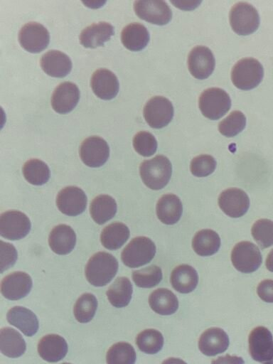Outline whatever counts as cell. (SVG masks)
Instances as JSON below:
<instances>
[{
  "instance_id": "11",
  "label": "cell",
  "mask_w": 273,
  "mask_h": 364,
  "mask_svg": "<svg viewBox=\"0 0 273 364\" xmlns=\"http://www.w3.org/2000/svg\"><path fill=\"white\" fill-rule=\"evenodd\" d=\"M249 352L253 360L265 363L273 358V337L264 326L252 330L248 337Z\"/></svg>"
},
{
  "instance_id": "22",
  "label": "cell",
  "mask_w": 273,
  "mask_h": 364,
  "mask_svg": "<svg viewBox=\"0 0 273 364\" xmlns=\"http://www.w3.org/2000/svg\"><path fill=\"white\" fill-rule=\"evenodd\" d=\"M38 353L43 360L48 362H58L66 355L68 344L62 336L57 334H48L39 341Z\"/></svg>"
},
{
  "instance_id": "30",
  "label": "cell",
  "mask_w": 273,
  "mask_h": 364,
  "mask_svg": "<svg viewBox=\"0 0 273 364\" xmlns=\"http://www.w3.org/2000/svg\"><path fill=\"white\" fill-rule=\"evenodd\" d=\"M151 309L161 315L174 314L178 308L176 296L169 289L159 288L151 293L149 297Z\"/></svg>"
},
{
  "instance_id": "23",
  "label": "cell",
  "mask_w": 273,
  "mask_h": 364,
  "mask_svg": "<svg viewBox=\"0 0 273 364\" xmlns=\"http://www.w3.org/2000/svg\"><path fill=\"white\" fill-rule=\"evenodd\" d=\"M50 249L58 255H67L73 251L76 244V235L73 229L60 224L54 227L48 237Z\"/></svg>"
},
{
  "instance_id": "46",
  "label": "cell",
  "mask_w": 273,
  "mask_h": 364,
  "mask_svg": "<svg viewBox=\"0 0 273 364\" xmlns=\"http://www.w3.org/2000/svg\"><path fill=\"white\" fill-rule=\"evenodd\" d=\"M211 364H244L241 357L226 354L212 360Z\"/></svg>"
},
{
  "instance_id": "43",
  "label": "cell",
  "mask_w": 273,
  "mask_h": 364,
  "mask_svg": "<svg viewBox=\"0 0 273 364\" xmlns=\"http://www.w3.org/2000/svg\"><path fill=\"white\" fill-rule=\"evenodd\" d=\"M216 168L215 159L208 154H201L191 160L190 169L197 177H205L211 174Z\"/></svg>"
},
{
  "instance_id": "47",
  "label": "cell",
  "mask_w": 273,
  "mask_h": 364,
  "mask_svg": "<svg viewBox=\"0 0 273 364\" xmlns=\"http://www.w3.org/2000/svg\"><path fill=\"white\" fill-rule=\"evenodd\" d=\"M265 265L269 271L273 272V249L269 252L267 257Z\"/></svg>"
},
{
  "instance_id": "4",
  "label": "cell",
  "mask_w": 273,
  "mask_h": 364,
  "mask_svg": "<svg viewBox=\"0 0 273 364\" xmlns=\"http://www.w3.org/2000/svg\"><path fill=\"white\" fill-rule=\"evenodd\" d=\"M156 245L146 237L133 238L122 252L121 259L127 267L136 268L150 262L156 254Z\"/></svg>"
},
{
  "instance_id": "45",
  "label": "cell",
  "mask_w": 273,
  "mask_h": 364,
  "mask_svg": "<svg viewBox=\"0 0 273 364\" xmlns=\"http://www.w3.org/2000/svg\"><path fill=\"white\" fill-rule=\"evenodd\" d=\"M259 297L265 302L273 303V280L264 279L257 286Z\"/></svg>"
},
{
  "instance_id": "36",
  "label": "cell",
  "mask_w": 273,
  "mask_h": 364,
  "mask_svg": "<svg viewBox=\"0 0 273 364\" xmlns=\"http://www.w3.org/2000/svg\"><path fill=\"white\" fill-rule=\"evenodd\" d=\"M136 344L141 351L147 354H155L161 350L164 337L156 329H145L136 336Z\"/></svg>"
},
{
  "instance_id": "12",
  "label": "cell",
  "mask_w": 273,
  "mask_h": 364,
  "mask_svg": "<svg viewBox=\"0 0 273 364\" xmlns=\"http://www.w3.org/2000/svg\"><path fill=\"white\" fill-rule=\"evenodd\" d=\"M134 10L141 19L159 26L167 24L172 17L171 10L164 1H136Z\"/></svg>"
},
{
  "instance_id": "2",
  "label": "cell",
  "mask_w": 273,
  "mask_h": 364,
  "mask_svg": "<svg viewBox=\"0 0 273 364\" xmlns=\"http://www.w3.org/2000/svg\"><path fill=\"white\" fill-rule=\"evenodd\" d=\"M172 173L169 159L157 155L151 159L144 161L139 166V173L144 183L152 190H159L168 183Z\"/></svg>"
},
{
  "instance_id": "26",
  "label": "cell",
  "mask_w": 273,
  "mask_h": 364,
  "mask_svg": "<svg viewBox=\"0 0 273 364\" xmlns=\"http://www.w3.org/2000/svg\"><path fill=\"white\" fill-rule=\"evenodd\" d=\"M156 210L161 222L166 225H173L181 217L183 205L177 196L168 193L162 196L158 200Z\"/></svg>"
},
{
  "instance_id": "15",
  "label": "cell",
  "mask_w": 273,
  "mask_h": 364,
  "mask_svg": "<svg viewBox=\"0 0 273 364\" xmlns=\"http://www.w3.org/2000/svg\"><path fill=\"white\" fill-rule=\"evenodd\" d=\"M56 205L58 210L63 214L76 216L85 210L87 196L81 188L76 186H68L58 193Z\"/></svg>"
},
{
  "instance_id": "16",
  "label": "cell",
  "mask_w": 273,
  "mask_h": 364,
  "mask_svg": "<svg viewBox=\"0 0 273 364\" xmlns=\"http://www.w3.org/2000/svg\"><path fill=\"white\" fill-rule=\"evenodd\" d=\"M215 61L212 51L205 46L193 48L188 57V66L191 74L196 78H208L213 72Z\"/></svg>"
},
{
  "instance_id": "21",
  "label": "cell",
  "mask_w": 273,
  "mask_h": 364,
  "mask_svg": "<svg viewBox=\"0 0 273 364\" xmlns=\"http://www.w3.org/2000/svg\"><path fill=\"white\" fill-rule=\"evenodd\" d=\"M41 66L51 77H64L71 71L72 61L65 53L51 50L42 55Z\"/></svg>"
},
{
  "instance_id": "13",
  "label": "cell",
  "mask_w": 273,
  "mask_h": 364,
  "mask_svg": "<svg viewBox=\"0 0 273 364\" xmlns=\"http://www.w3.org/2000/svg\"><path fill=\"white\" fill-rule=\"evenodd\" d=\"M109 156V148L107 141L97 136L85 139L80 147V156L87 166L97 168L102 166Z\"/></svg>"
},
{
  "instance_id": "10",
  "label": "cell",
  "mask_w": 273,
  "mask_h": 364,
  "mask_svg": "<svg viewBox=\"0 0 273 364\" xmlns=\"http://www.w3.org/2000/svg\"><path fill=\"white\" fill-rule=\"evenodd\" d=\"M18 41L26 50L36 53L47 48L50 42V34L42 24L29 22L21 28Z\"/></svg>"
},
{
  "instance_id": "19",
  "label": "cell",
  "mask_w": 273,
  "mask_h": 364,
  "mask_svg": "<svg viewBox=\"0 0 273 364\" xmlns=\"http://www.w3.org/2000/svg\"><path fill=\"white\" fill-rule=\"evenodd\" d=\"M90 85L95 95L105 100L113 99L119 91L117 76L110 70L101 68L94 72Z\"/></svg>"
},
{
  "instance_id": "40",
  "label": "cell",
  "mask_w": 273,
  "mask_h": 364,
  "mask_svg": "<svg viewBox=\"0 0 273 364\" xmlns=\"http://www.w3.org/2000/svg\"><path fill=\"white\" fill-rule=\"evenodd\" d=\"M252 235L262 249L273 245V221L269 219H259L252 227Z\"/></svg>"
},
{
  "instance_id": "41",
  "label": "cell",
  "mask_w": 273,
  "mask_h": 364,
  "mask_svg": "<svg viewBox=\"0 0 273 364\" xmlns=\"http://www.w3.org/2000/svg\"><path fill=\"white\" fill-rule=\"evenodd\" d=\"M246 124L244 114L238 110L232 112L218 124L220 133L227 137H232L241 132Z\"/></svg>"
},
{
  "instance_id": "35",
  "label": "cell",
  "mask_w": 273,
  "mask_h": 364,
  "mask_svg": "<svg viewBox=\"0 0 273 364\" xmlns=\"http://www.w3.org/2000/svg\"><path fill=\"white\" fill-rule=\"evenodd\" d=\"M22 170L25 179L32 185H43L50 178L49 167L45 162L38 159L27 161Z\"/></svg>"
},
{
  "instance_id": "33",
  "label": "cell",
  "mask_w": 273,
  "mask_h": 364,
  "mask_svg": "<svg viewBox=\"0 0 273 364\" xmlns=\"http://www.w3.org/2000/svg\"><path fill=\"white\" fill-rule=\"evenodd\" d=\"M220 247V238L213 230L204 229L197 232L192 240V247L198 255L210 256Z\"/></svg>"
},
{
  "instance_id": "9",
  "label": "cell",
  "mask_w": 273,
  "mask_h": 364,
  "mask_svg": "<svg viewBox=\"0 0 273 364\" xmlns=\"http://www.w3.org/2000/svg\"><path fill=\"white\" fill-rule=\"evenodd\" d=\"M31 228L29 218L19 210H8L0 216V235L6 239H22L28 235Z\"/></svg>"
},
{
  "instance_id": "37",
  "label": "cell",
  "mask_w": 273,
  "mask_h": 364,
  "mask_svg": "<svg viewBox=\"0 0 273 364\" xmlns=\"http://www.w3.org/2000/svg\"><path fill=\"white\" fill-rule=\"evenodd\" d=\"M136 355L133 346L127 342L112 345L106 355L107 364H134Z\"/></svg>"
},
{
  "instance_id": "34",
  "label": "cell",
  "mask_w": 273,
  "mask_h": 364,
  "mask_svg": "<svg viewBox=\"0 0 273 364\" xmlns=\"http://www.w3.org/2000/svg\"><path fill=\"white\" fill-rule=\"evenodd\" d=\"M132 284L127 277L117 278L109 286L106 295L110 304L117 308L127 306L132 299Z\"/></svg>"
},
{
  "instance_id": "39",
  "label": "cell",
  "mask_w": 273,
  "mask_h": 364,
  "mask_svg": "<svg viewBox=\"0 0 273 364\" xmlns=\"http://www.w3.org/2000/svg\"><path fill=\"white\" fill-rule=\"evenodd\" d=\"M161 269L156 265H151L132 272V279L135 284L141 288H151L160 283L162 279Z\"/></svg>"
},
{
  "instance_id": "31",
  "label": "cell",
  "mask_w": 273,
  "mask_h": 364,
  "mask_svg": "<svg viewBox=\"0 0 273 364\" xmlns=\"http://www.w3.org/2000/svg\"><path fill=\"white\" fill-rule=\"evenodd\" d=\"M117 205L115 200L108 195H99L91 202L90 212L93 220L102 225L116 214Z\"/></svg>"
},
{
  "instance_id": "48",
  "label": "cell",
  "mask_w": 273,
  "mask_h": 364,
  "mask_svg": "<svg viewBox=\"0 0 273 364\" xmlns=\"http://www.w3.org/2000/svg\"><path fill=\"white\" fill-rule=\"evenodd\" d=\"M161 364H187L185 361L177 358H168L164 360Z\"/></svg>"
},
{
  "instance_id": "42",
  "label": "cell",
  "mask_w": 273,
  "mask_h": 364,
  "mask_svg": "<svg viewBox=\"0 0 273 364\" xmlns=\"http://www.w3.org/2000/svg\"><path fill=\"white\" fill-rule=\"evenodd\" d=\"M134 150L143 156H152L157 149V141L152 134L141 131L133 139Z\"/></svg>"
},
{
  "instance_id": "20",
  "label": "cell",
  "mask_w": 273,
  "mask_h": 364,
  "mask_svg": "<svg viewBox=\"0 0 273 364\" xmlns=\"http://www.w3.org/2000/svg\"><path fill=\"white\" fill-rule=\"evenodd\" d=\"M228 334L220 328H208L200 335L198 348L208 356H213L225 352L229 346Z\"/></svg>"
},
{
  "instance_id": "25",
  "label": "cell",
  "mask_w": 273,
  "mask_h": 364,
  "mask_svg": "<svg viewBox=\"0 0 273 364\" xmlns=\"http://www.w3.org/2000/svg\"><path fill=\"white\" fill-rule=\"evenodd\" d=\"M6 318L10 324L27 336H33L38 330V320L36 314L25 307L18 306L10 309Z\"/></svg>"
},
{
  "instance_id": "8",
  "label": "cell",
  "mask_w": 273,
  "mask_h": 364,
  "mask_svg": "<svg viewBox=\"0 0 273 364\" xmlns=\"http://www.w3.org/2000/svg\"><path fill=\"white\" fill-rule=\"evenodd\" d=\"M143 114L145 121L151 127L161 129L171 121L173 117V107L167 98L154 96L146 103Z\"/></svg>"
},
{
  "instance_id": "17",
  "label": "cell",
  "mask_w": 273,
  "mask_h": 364,
  "mask_svg": "<svg viewBox=\"0 0 273 364\" xmlns=\"http://www.w3.org/2000/svg\"><path fill=\"white\" fill-rule=\"evenodd\" d=\"M32 286V279L27 273L15 272L2 279L1 292L7 299L18 300L29 294Z\"/></svg>"
},
{
  "instance_id": "1",
  "label": "cell",
  "mask_w": 273,
  "mask_h": 364,
  "mask_svg": "<svg viewBox=\"0 0 273 364\" xmlns=\"http://www.w3.org/2000/svg\"><path fill=\"white\" fill-rule=\"evenodd\" d=\"M118 270V262L111 254L98 252L88 260L85 270L87 280L95 287H102L112 281Z\"/></svg>"
},
{
  "instance_id": "38",
  "label": "cell",
  "mask_w": 273,
  "mask_h": 364,
  "mask_svg": "<svg viewBox=\"0 0 273 364\" xmlns=\"http://www.w3.org/2000/svg\"><path fill=\"white\" fill-rule=\"evenodd\" d=\"M97 300L90 294H82L76 301L73 307V314L76 320L82 323L90 321L96 312Z\"/></svg>"
},
{
  "instance_id": "49",
  "label": "cell",
  "mask_w": 273,
  "mask_h": 364,
  "mask_svg": "<svg viewBox=\"0 0 273 364\" xmlns=\"http://www.w3.org/2000/svg\"><path fill=\"white\" fill-rule=\"evenodd\" d=\"M264 364H273V358L269 361L264 363Z\"/></svg>"
},
{
  "instance_id": "18",
  "label": "cell",
  "mask_w": 273,
  "mask_h": 364,
  "mask_svg": "<svg viewBox=\"0 0 273 364\" xmlns=\"http://www.w3.org/2000/svg\"><path fill=\"white\" fill-rule=\"evenodd\" d=\"M80 99L77 86L71 82H64L58 85L51 96V106L58 113L71 112Z\"/></svg>"
},
{
  "instance_id": "24",
  "label": "cell",
  "mask_w": 273,
  "mask_h": 364,
  "mask_svg": "<svg viewBox=\"0 0 273 364\" xmlns=\"http://www.w3.org/2000/svg\"><path fill=\"white\" fill-rule=\"evenodd\" d=\"M114 27L110 23L101 21L84 28L80 34V42L85 48H95L102 46L114 35Z\"/></svg>"
},
{
  "instance_id": "29",
  "label": "cell",
  "mask_w": 273,
  "mask_h": 364,
  "mask_svg": "<svg viewBox=\"0 0 273 364\" xmlns=\"http://www.w3.org/2000/svg\"><path fill=\"white\" fill-rule=\"evenodd\" d=\"M26 349V342L17 331L10 327L0 330V350L2 354L9 358H18L25 353Z\"/></svg>"
},
{
  "instance_id": "44",
  "label": "cell",
  "mask_w": 273,
  "mask_h": 364,
  "mask_svg": "<svg viewBox=\"0 0 273 364\" xmlns=\"http://www.w3.org/2000/svg\"><path fill=\"white\" fill-rule=\"evenodd\" d=\"M1 245V272L12 267L17 259V252L14 245L0 241Z\"/></svg>"
},
{
  "instance_id": "50",
  "label": "cell",
  "mask_w": 273,
  "mask_h": 364,
  "mask_svg": "<svg viewBox=\"0 0 273 364\" xmlns=\"http://www.w3.org/2000/svg\"><path fill=\"white\" fill-rule=\"evenodd\" d=\"M61 364H71V363H61Z\"/></svg>"
},
{
  "instance_id": "7",
  "label": "cell",
  "mask_w": 273,
  "mask_h": 364,
  "mask_svg": "<svg viewBox=\"0 0 273 364\" xmlns=\"http://www.w3.org/2000/svg\"><path fill=\"white\" fill-rule=\"evenodd\" d=\"M231 261L235 268L243 273L256 271L262 262L259 249L252 242H240L231 252Z\"/></svg>"
},
{
  "instance_id": "5",
  "label": "cell",
  "mask_w": 273,
  "mask_h": 364,
  "mask_svg": "<svg viewBox=\"0 0 273 364\" xmlns=\"http://www.w3.org/2000/svg\"><path fill=\"white\" fill-rule=\"evenodd\" d=\"M198 105L203 116L216 120L224 116L231 107L229 95L218 87L204 90L199 97Z\"/></svg>"
},
{
  "instance_id": "28",
  "label": "cell",
  "mask_w": 273,
  "mask_h": 364,
  "mask_svg": "<svg viewBox=\"0 0 273 364\" xmlns=\"http://www.w3.org/2000/svg\"><path fill=\"white\" fill-rule=\"evenodd\" d=\"M121 41L124 46L131 51L144 49L149 41V34L146 28L139 23H132L126 26L121 33Z\"/></svg>"
},
{
  "instance_id": "3",
  "label": "cell",
  "mask_w": 273,
  "mask_h": 364,
  "mask_svg": "<svg viewBox=\"0 0 273 364\" xmlns=\"http://www.w3.org/2000/svg\"><path fill=\"white\" fill-rule=\"evenodd\" d=\"M263 75L262 65L257 60L252 58L240 60L231 71L233 85L243 90L256 87L261 82Z\"/></svg>"
},
{
  "instance_id": "14",
  "label": "cell",
  "mask_w": 273,
  "mask_h": 364,
  "mask_svg": "<svg viewBox=\"0 0 273 364\" xmlns=\"http://www.w3.org/2000/svg\"><path fill=\"white\" fill-rule=\"evenodd\" d=\"M218 205L227 215L237 218L247 213L250 207V199L242 189L230 188L220 193Z\"/></svg>"
},
{
  "instance_id": "27",
  "label": "cell",
  "mask_w": 273,
  "mask_h": 364,
  "mask_svg": "<svg viewBox=\"0 0 273 364\" xmlns=\"http://www.w3.org/2000/svg\"><path fill=\"white\" fill-rule=\"evenodd\" d=\"M170 281L176 291L182 294H188L196 289L198 282V276L193 267L181 264L172 271Z\"/></svg>"
},
{
  "instance_id": "6",
  "label": "cell",
  "mask_w": 273,
  "mask_h": 364,
  "mask_svg": "<svg viewBox=\"0 0 273 364\" xmlns=\"http://www.w3.org/2000/svg\"><path fill=\"white\" fill-rule=\"evenodd\" d=\"M229 18L232 30L241 36L254 33L259 26L257 11L247 2L235 4L230 9Z\"/></svg>"
},
{
  "instance_id": "32",
  "label": "cell",
  "mask_w": 273,
  "mask_h": 364,
  "mask_svg": "<svg viewBox=\"0 0 273 364\" xmlns=\"http://www.w3.org/2000/svg\"><path fill=\"white\" fill-rule=\"evenodd\" d=\"M128 227L120 222L106 226L100 234L102 245L107 249L114 250L120 248L129 237Z\"/></svg>"
}]
</instances>
